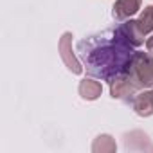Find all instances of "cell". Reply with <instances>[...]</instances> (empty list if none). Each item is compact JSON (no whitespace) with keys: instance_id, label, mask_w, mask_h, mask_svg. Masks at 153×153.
<instances>
[{"instance_id":"10","label":"cell","mask_w":153,"mask_h":153,"mask_svg":"<svg viewBox=\"0 0 153 153\" xmlns=\"http://www.w3.org/2000/svg\"><path fill=\"white\" fill-rule=\"evenodd\" d=\"M137 25L142 31V34H149L153 31V6L144 7V11L137 18Z\"/></svg>"},{"instance_id":"8","label":"cell","mask_w":153,"mask_h":153,"mask_svg":"<svg viewBox=\"0 0 153 153\" xmlns=\"http://www.w3.org/2000/svg\"><path fill=\"white\" fill-rule=\"evenodd\" d=\"M78 92L83 99L87 101H96L101 94H103V85L96 79H81L79 81V87H78Z\"/></svg>"},{"instance_id":"4","label":"cell","mask_w":153,"mask_h":153,"mask_svg":"<svg viewBox=\"0 0 153 153\" xmlns=\"http://www.w3.org/2000/svg\"><path fill=\"white\" fill-rule=\"evenodd\" d=\"M59 56L63 59V63L67 65V68L72 74H81L83 72V65L81 61L76 58L74 51H72V33H65L59 40Z\"/></svg>"},{"instance_id":"11","label":"cell","mask_w":153,"mask_h":153,"mask_svg":"<svg viewBox=\"0 0 153 153\" xmlns=\"http://www.w3.org/2000/svg\"><path fill=\"white\" fill-rule=\"evenodd\" d=\"M146 49H148V52H151V54H153V34L146 40Z\"/></svg>"},{"instance_id":"5","label":"cell","mask_w":153,"mask_h":153,"mask_svg":"<svg viewBox=\"0 0 153 153\" xmlns=\"http://www.w3.org/2000/svg\"><path fill=\"white\" fill-rule=\"evenodd\" d=\"M115 33H117V36H119L124 43H128L130 47H139V45H142V43H144V36H146V34H142V31L139 29L137 20H128V22L121 24V25L115 29Z\"/></svg>"},{"instance_id":"2","label":"cell","mask_w":153,"mask_h":153,"mask_svg":"<svg viewBox=\"0 0 153 153\" xmlns=\"http://www.w3.org/2000/svg\"><path fill=\"white\" fill-rule=\"evenodd\" d=\"M128 72L142 85V88H151L153 87V54L135 51L131 56Z\"/></svg>"},{"instance_id":"1","label":"cell","mask_w":153,"mask_h":153,"mask_svg":"<svg viewBox=\"0 0 153 153\" xmlns=\"http://www.w3.org/2000/svg\"><path fill=\"white\" fill-rule=\"evenodd\" d=\"M131 49L133 47L124 43L115 31H103L78 43V52L87 74L105 81H112L115 76L128 72L135 52Z\"/></svg>"},{"instance_id":"3","label":"cell","mask_w":153,"mask_h":153,"mask_svg":"<svg viewBox=\"0 0 153 153\" xmlns=\"http://www.w3.org/2000/svg\"><path fill=\"white\" fill-rule=\"evenodd\" d=\"M139 90H142V85L133 78L130 72H124L121 76H115V78L110 81V96L114 99H128V97H133Z\"/></svg>"},{"instance_id":"6","label":"cell","mask_w":153,"mask_h":153,"mask_svg":"<svg viewBox=\"0 0 153 153\" xmlns=\"http://www.w3.org/2000/svg\"><path fill=\"white\" fill-rule=\"evenodd\" d=\"M142 0H115L114 4V18L115 20H128L140 9Z\"/></svg>"},{"instance_id":"12","label":"cell","mask_w":153,"mask_h":153,"mask_svg":"<svg viewBox=\"0 0 153 153\" xmlns=\"http://www.w3.org/2000/svg\"><path fill=\"white\" fill-rule=\"evenodd\" d=\"M151 96H153V90H151Z\"/></svg>"},{"instance_id":"7","label":"cell","mask_w":153,"mask_h":153,"mask_svg":"<svg viewBox=\"0 0 153 153\" xmlns=\"http://www.w3.org/2000/svg\"><path fill=\"white\" fill-rule=\"evenodd\" d=\"M133 110L140 117L153 115V96H151V90L140 92V94H137L133 97Z\"/></svg>"},{"instance_id":"9","label":"cell","mask_w":153,"mask_h":153,"mask_svg":"<svg viewBox=\"0 0 153 153\" xmlns=\"http://www.w3.org/2000/svg\"><path fill=\"white\" fill-rule=\"evenodd\" d=\"M115 149H117V144L110 135H99L92 144L94 153H114Z\"/></svg>"}]
</instances>
